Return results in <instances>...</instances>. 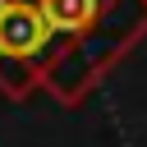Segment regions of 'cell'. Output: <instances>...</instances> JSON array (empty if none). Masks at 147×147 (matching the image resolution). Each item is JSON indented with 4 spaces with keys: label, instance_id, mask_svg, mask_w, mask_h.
Instances as JSON below:
<instances>
[{
    "label": "cell",
    "instance_id": "obj_1",
    "mask_svg": "<svg viewBox=\"0 0 147 147\" xmlns=\"http://www.w3.org/2000/svg\"><path fill=\"white\" fill-rule=\"evenodd\" d=\"M55 37V64L41 92L78 106L147 32V0H32Z\"/></svg>",
    "mask_w": 147,
    "mask_h": 147
}]
</instances>
